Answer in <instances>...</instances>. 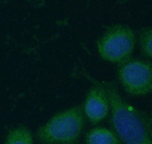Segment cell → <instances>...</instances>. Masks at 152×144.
<instances>
[{
  "instance_id": "cell-1",
  "label": "cell",
  "mask_w": 152,
  "mask_h": 144,
  "mask_svg": "<svg viewBox=\"0 0 152 144\" xmlns=\"http://www.w3.org/2000/svg\"><path fill=\"white\" fill-rule=\"evenodd\" d=\"M102 85L109 101L113 127L123 144H152L150 117L127 103L113 83Z\"/></svg>"
},
{
  "instance_id": "cell-2",
  "label": "cell",
  "mask_w": 152,
  "mask_h": 144,
  "mask_svg": "<svg viewBox=\"0 0 152 144\" xmlns=\"http://www.w3.org/2000/svg\"><path fill=\"white\" fill-rule=\"evenodd\" d=\"M82 110L72 107L53 116L37 130V137L47 144H70L77 140L84 127Z\"/></svg>"
},
{
  "instance_id": "cell-3",
  "label": "cell",
  "mask_w": 152,
  "mask_h": 144,
  "mask_svg": "<svg viewBox=\"0 0 152 144\" xmlns=\"http://www.w3.org/2000/svg\"><path fill=\"white\" fill-rule=\"evenodd\" d=\"M135 47V35L132 30L124 25L110 28L97 42V51L103 60L121 64L128 60Z\"/></svg>"
},
{
  "instance_id": "cell-4",
  "label": "cell",
  "mask_w": 152,
  "mask_h": 144,
  "mask_svg": "<svg viewBox=\"0 0 152 144\" xmlns=\"http://www.w3.org/2000/svg\"><path fill=\"white\" fill-rule=\"evenodd\" d=\"M118 77L125 90L132 96H145L151 92L152 67L149 62L129 58L119 64Z\"/></svg>"
},
{
  "instance_id": "cell-5",
  "label": "cell",
  "mask_w": 152,
  "mask_h": 144,
  "mask_svg": "<svg viewBox=\"0 0 152 144\" xmlns=\"http://www.w3.org/2000/svg\"><path fill=\"white\" fill-rule=\"evenodd\" d=\"M110 105L102 84H95L88 91L84 104V112L93 124L104 120L109 113Z\"/></svg>"
},
{
  "instance_id": "cell-6",
  "label": "cell",
  "mask_w": 152,
  "mask_h": 144,
  "mask_svg": "<svg viewBox=\"0 0 152 144\" xmlns=\"http://www.w3.org/2000/svg\"><path fill=\"white\" fill-rule=\"evenodd\" d=\"M87 144H123L116 134L104 127H94L86 136Z\"/></svg>"
},
{
  "instance_id": "cell-7",
  "label": "cell",
  "mask_w": 152,
  "mask_h": 144,
  "mask_svg": "<svg viewBox=\"0 0 152 144\" xmlns=\"http://www.w3.org/2000/svg\"><path fill=\"white\" fill-rule=\"evenodd\" d=\"M4 144H33L32 134L26 127L19 126L9 131Z\"/></svg>"
},
{
  "instance_id": "cell-8",
  "label": "cell",
  "mask_w": 152,
  "mask_h": 144,
  "mask_svg": "<svg viewBox=\"0 0 152 144\" xmlns=\"http://www.w3.org/2000/svg\"><path fill=\"white\" fill-rule=\"evenodd\" d=\"M140 45L142 53L148 58L152 57V31L151 28L142 30L140 35Z\"/></svg>"
}]
</instances>
